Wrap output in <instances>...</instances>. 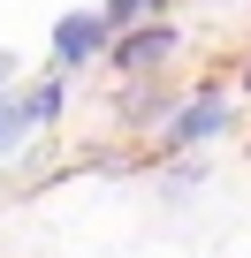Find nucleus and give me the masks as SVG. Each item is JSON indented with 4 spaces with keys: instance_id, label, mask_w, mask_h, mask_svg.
Masks as SVG:
<instances>
[{
    "instance_id": "f257e3e1",
    "label": "nucleus",
    "mask_w": 251,
    "mask_h": 258,
    "mask_svg": "<svg viewBox=\"0 0 251 258\" xmlns=\"http://www.w3.org/2000/svg\"><path fill=\"white\" fill-rule=\"evenodd\" d=\"M99 53H114L107 8H69V16L54 23V61H61V69H84V61H99Z\"/></svg>"
},
{
    "instance_id": "f03ea898",
    "label": "nucleus",
    "mask_w": 251,
    "mask_h": 258,
    "mask_svg": "<svg viewBox=\"0 0 251 258\" xmlns=\"http://www.w3.org/2000/svg\"><path fill=\"white\" fill-rule=\"evenodd\" d=\"M61 99H69V91H61V76H38L31 91H16V99H8V121H0V160H8L23 137H38V129L61 114Z\"/></svg>"
},
{
    "instance_id": "7ed1b4c3",
    "label": "nucleus",
    "mask_w": 251,
    "mask_h": 258,
    "mask_svg": "<svg viewBox=\"0 0 251 258\" xmlns=\"http://www.w3.org/2000/svg\"><path fill=\"white\" fill-rule=\"evenodd\" d=\"M175 46H183V31L153 16V23H130V31H122L107 61H114L122 76H145V69H168V61H175Z\"/></svg>"
},
{
    "instance_id": "20e7f679",
    "label": "nucleus",
    "mask_w": 251,
    "mask_h": 258,
    "mask_svg": "<svg viewBox=\"0 0 251 258\" xmlns=\"http://www.w3.org/2000/svg\"><path fill=\"white\" fill-rule=\"evenodd\" d=\"M221 129H228V99L206 84V91H190V106H175V121L160 129V145L168 152H190L198 137H221Z\"/></svg>"
},
{
    "instance_id": "39448f33",
    "label": "nucleus",
    "mask_w": 251,
    "mask_h": 258,
    "mask_svg": "<svg viewBox=\"0 0 251 258\" xmlns=\"http://www.w3.org/2000/svg\"><path fill=\"white\" fill-rule=\"evenodd\" d=\"M168 0H107V23H153Z\"/></svg>"
},
{
    "instance_id": "423d86ee",
    "label": "nucleus",
    "mask_w": 251,
    "mask_h": 258,
    "mask_svg": "<svg viewBox=\"0 0 251 258\" xmlns=\"http://www.w3.org/2000/svg\"><path fill=\"white\" fill-rule=\"evenodd\" d=\"M8 76H16V53H0V84H8Z\"/></svg>"
},
{
    "instance_id": "0eeeda50",
    "label": "nucleus",
    "mask_w": 251,
    "mask_h": 258,
    "mask_svg": "<svg viewBox=\"0 0 251 258\" xmlns=\"http://www.w3.org/2000/svg\"><path fill=\"white\" fill-rule=\"evenodd\" d=\"M8 99H16V91H0V121H8Z\"/></svg>"
},
{
    "instance_id": "6e6552de",
    "label": "nucleus",
    "mask_w": 251,
    "mask_h": 258,
    "mask_svg": "<svg viewBox=\"0 0 251 258\" xmlns=\"http://www.w3.org/2000/svg\"><path fill=\"white\" fill-rule=\"evenodd\" d=\"M243 99H251V61H243Z\"/></svg>"
}]
</instances>
